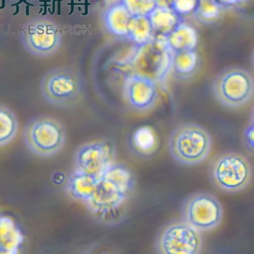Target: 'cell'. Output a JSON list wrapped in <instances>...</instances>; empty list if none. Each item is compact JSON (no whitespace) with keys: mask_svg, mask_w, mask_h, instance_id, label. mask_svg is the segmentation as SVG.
Instances as JSON below:
<instances>
[{"mask_svg":"<svg viewBox=\"0 0 254 254\" xmlns=\"http://www.w3.org/2000/svg\"><path fill=\"white\" fill-rule=\"evenodd\" d=\"M21 39L30 53L46 57L59 49L62 34L55 22L47 19H35L23 27Z\"/></svg>","mask_w":254,"mask_h":254,"instance_id":"10","label":"cell"},{"mask_svg":"<svg viewBox=\"0 0 254 254\" xmlns=\"http://www.w3.org/2000/svg\"><path fill=\"white\" fill-rule=\"evenodd\" d=\"M174 53L170 49L165 37L156 36L150 42L136 46L128 59L131 73L139 74L154 80L164 82L172 72Z\"/></svg>","mask_w":254,"mask_h":254,"instance_id":"3","label":"cell"},{"mask_svg":"<svg viewBox=\"0 0 254 254\" xmlns=\"http://www.w3.org/2000/svg\"><path fill=\"white\" fill-rule=\"evenodd\" d=\"M53 182L56 184V185H61L63 182H64V180H65V176L63 175V174H61L60 175V178H58V174L56 173V174H54V176H53Z\"/></svg>","mask_w":254,"mask_h":254,"instance_id":"26","label":"cell"},{"mask_svg":"<svg viewBox=\"0 0 254 254\" xmlns=\"http://www.w3.org/2000/svg\"><path fill=\"white\" fill-rule=\"evenodd\" d=\"M124 96L132 109L138 112L149 111L158 99L157 83L148 77L130 73L125 80Z\"/></svg>","mask_w":254,"mask_h":254,"instance_id":"12","label":"cell"},{"mask_svg":"<svg viewBox=\"0 0 254 254\" xmlns=\"http://www.w3.org/2000/svg\"><path fill=\"white\" fill-rule=\"evenodd\" d=\"M132 14L120 2L110 5L104 12L103 21L106 30L119 38H126L128 35V25Z\"/></svg>","mask_w":254,"mask_h":254,"instance_id":"13","label":"cell"},{"mask_svg":"<svg viewBox=\"0 0 254 254\" xmlns=\"http://www.w3.org/2000/svg\"><path fill=\"white\" fill-rule=\"evenodd\" d=\"M243 140L246 147L254 152V122H250V124L246 127L243 132Z\"/></svg>","mask_w":254,"mask_h":254,"instance_id":"24","label":"cell"},{"mask_svg":"<svg viewBox=\"0 0 254 254\" xmlns=\"http://www.w3.org/2000/svg\"><path fill=\"white\" fill-rule=\"evenodd\" d=\"M251 122H254V110H253V113H252V117H251Z\"/></svg>","mask_w":254,"mask_h":254,"instance_id":"28","label":"cell"},{"mask_svg":"<svg viewBox=\"0 0 254 254\" xmlns=\"http://www.w3.org/2000/svg\"><path fill=\"white\" fill-rule=\"evenodd\" d=\"M132 15H150L159 5V0H119Z\"/></svg>","mask_w":254,"mask_h":254,"instance_id":"22","label":"cell"},{"mask_svg":"<svg viewBox=\"0 0 254 254\" xmlns=\"http://www.w3.org/2000/svg\"><path fill=\"white\" fill-rule=\"evenodd\" d=\"M127 39L140 46L154 39V30L149 15H132Z\"/></svg>","mask_w":254,"mask_h":254,"instance_id":"18","label":"cell"},{"mask_svg":"<svg viewBox=\"0 0 254 254\" xmlns=\"http://www.w3.org/2000/svg\"><path fill=\"white\" fill-rule=\"evenodd\" d=\"M96 254H107V253H103V252H102V253H96Z\"/></svg>","mask_w":254,"mask_h":254,"instance_id":"29","label":"cell"},{"mask_svg":"<svg viewBox=\"0 0 254 254\" xmlns=\"http://www.w3.org/2000/svg\"><path fill=\"white\" fill-rule=\"evenodd\" d=\"M98 181L99 179L76 170L68 178L66 187L73 198L86 203L92 196Z\"/></svg>","mask_w":254,"mask_h":254,"instance_id":"16","label":"cell"},{"mask_svg":"<svg viewBox=\"0 0 254 254\" xmlns=\"http://www.w3.org/2000/svg\"><path fill=\"white\" fill-rule=\"evenodd\" d=\"M116 163V146L112 141H95L81 146L75 154L76 170L100 179Z\"/></svg>","mask_w":254,"mask_h":254,"instance_id":"11","label":"cell"},{"mask_svg":"<svg viewBox=\"0 0 254 254\" xmlns=\"http://www.w3.org/2000/svg\"><path fill=\"white\" fill-rule=\"evenodd\" d=\"M199 0H169L168 4L182 19L193 16Z\"/></svg>","mask_w":254,"mask_h":254,"instance_id":"23","label":"cell"},{"mask_svg":"<svg viewBox=\"0 0 254 254\" xmlns=\"http://www.w3.org/2000/svg\"><path fill=\"white\" fill-rule=\"evenodd\" d=\"M149 17L153 26L154 37H166L184 20L167 4H159Z\"/></svg>","mask_w":254,"mask_h":254,"instance_id":"15","label":"cell"},{"mask_svg":"<svg viewBox=\"0 0 254 254\" xmlns=\"http://www.w3.org/2000/svg\"><path fill=\"white\" fill-rule=\"evenodd\" d=\"M41 93L50 104L69 107L80 100L83 93V83L75 70L67 67L55 68L43 77Z\"/></svg>","mask_w":254,"mask_h":254,"instance_id":"6","label":"cell"},{"mask_svg":"<svg viewBox=\"0 0 254 254\" xmlns=\"http://www.w3.org/2000/svg\"><path fill=\"white\" fill-rule=\"evenodd\" d=\"M66 139L62 124L47 116L32 119L26 125L24 142L30 152L40 157H51L64 146Z\"/></svg>","mask_w":254,"mask_h":254,"instance_id":"5","label":"cell"},{"mask_svg":"<svg viewBox=\"0 0 254 254\" xmlns=\"http://www.w3.org/2000/svg\"><path fill=\"white\" fill-rule=\"evenodd\" d=\"M135 189L136 180L132 171L123 164L114 163L99 179L85 204L98 220L115 224L124 219Z\"/></svg>","mask_w":254,"mask_h":254,"instance_id":"1","label":"cell"},{"mask_svg":"<svg viewBox=\"0 0 254 254\" xmlns=\"http://www.w3.org/2000/svg\"><path fill=\"white\" fill-rule=\"evenodd\" d=\"M209 175L218 190L234 193L243 190L249 185L252 179V167L241 154L224 152L211 162Z\"/></svg>","mask_w":254,"mask_h":254,"instance_id":"4","label":"cell"},{"mask_svg":"<svg viewBox=\"0 0 254 254\" xmlns=\"http://www.w3.org/2000/svg\"><path fill=\"white\" fill-rule=\"evenodd\" d=\"M199 65V59L196 50L174 53L172 72L174 75L182 80L192 77Z\"/></svg>","mask_w":254,"mask_h":254,"instance_id":"19","label":"cell"},{"mask_svg":"<svg viewBox=\"0 0 254 254\" xmlns=\"http://www.w3.org/2000/svg\"><path fill=\"white\" fill-rule=\"evenodd\" d=\"M18 121L7 107L0 105V147L9 144L16 136Z\"/></svg>","mask_w":254,"mask_h":254,"instance_id":"20","label":"cell"},{"mask_svg":"<svg viewBox=\"0 0 254 254\" xmlns=\"http://www.w3.org/2000/svg\"><path fill=\"white\" fill-rule=\"evenodd\" d=\"M223 8H233L244 4L248 0H216Z\"/></svg>","mask_w":254,"mask_h":254,"instance_id":"25","label":"cell"},{"mask_svg":"<svg viewBox=\"0 0 254 254\" xmlns=\"http://www.w3.org/2000/svg\"><path fill=\"white\" fill-rule=\"evenodd\" d=\"M24 242V235L15 221L8 216L0 215V249L18 253Z\"/></svg>","mask_w":254,"mask_h":254,"instance_id":"17","label":"cell"},{"mask_svg":"<svg viewBox=\"0 0 254 254\" xmlns=\"http://www.w3.org/2000/svg\"><path fill=\"white\" fill-rule=\"evenodd\" d=\"M183 220L199 232L210 231L222 221L223 208L213 194L204 191L189 195L182 205Z\"/></svg>","mask_w":254,"mask_h":254,"instance_id":"8","label":"cell"},{"mask_svg":"<svg viewBox=\"0 0 254 254\" xmlns=\"http://www.w3.org/2000/svg\"><path fill=\"white\" fill-rule=\"evenodd\" d=\"M0 254H18V253H14V252L5 251V250H1V249H0Z\"/></svg>","mask_w":254,"mask_h":254,"instance_id":"27","label":"cell"},{"mask_svg":"<svg viewBox=\"0 0 254 254\" xmlns=\"http://www.w3.org/2000/svg\"><path fill=\"white\" fill-rule=\"evenodd\" d=\"M156 248L158 254H199L202 237L199 231L184 220H174L160 231Z\"/></svg>","mask_w":254,"mask_h":254,"instance_id":"9","label":"cell"},{"mask_svg":"<svg viewBox=\"0 0 254 254\" xmlns=\"http://www.w3.org/2000/svg\"><path fill=\"white\" fill-rule=\"evenodd\" d=\"M212 140L209 133L201 126L186 123L178 126L169 140L172 157L185 166H195L209 156Z\"/></svg>","mask_w":254,"mask_h":254,"instance_id":"2","label":"cell"},{"mask_svg":"<svg viewBox=\"0 0 254 254\" xmlns=\"http://www.w3.org/2000/svg\"><path fill=\"white\" fill-rule=\"evenodd\" d=\"M216 100L228 108H238L247 104L254 93V80L251 74L238 67L225 69L213 82Z\"/></svg>","mask_w":254,"mask_h":254,"instance_id":"7","label":"cell"},{"mask_svg":"<svg viewBox=\"0 0 254 254\" xmlns=\"http://www.w3.org/2000/svg\"><path fill=\"white\" fill-rule=\"evenodd\" d=\"M222 10L223 7L216 0H199L193 16L202 23L210 24L220 17Z\"/></svg>","mask_w":254,"mask_h":254,"instance_id":"21","label":"cell"},{"mask_svg":"<svg viewBox=\"0 0 254 254\" xmlns=\"http://www.w3.org/2000/svg\"><path fill=\"white\" fill-rule=\"evenodd\" d=\"M165 38L173 53L195 50L198 42V36L195 28L184 20L181 21Z\"/></svg>","mask_w":254,"mask_h":254,"instance_id":"14","label":"cell"}]
</instances>
